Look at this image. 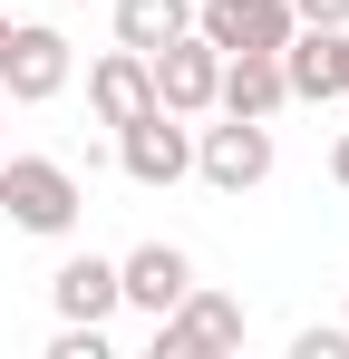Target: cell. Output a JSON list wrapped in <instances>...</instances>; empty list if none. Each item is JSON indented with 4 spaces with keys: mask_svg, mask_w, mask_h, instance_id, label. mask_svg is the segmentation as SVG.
<instances>
[{
    "mask_svg": "<svg viewBox=\"0 0 349 359\" xmlns=\"http://www.w3.org/2000/svg\"><path fill=\"white\" fill-rule=\"evenodd\" d=\"M0 214H10V233H78V214H88V194H78V175L58 165V156H0Z\"/></svg>",
    "mask_w": 349,
    "mask_h": 359,
    "instance_id": "6da1fadb",
    "label": "cell"
},
{
    "mask_svg": "<svg viewBox=\"0 0 349 359\" xmlns=\"http://www.w3.org/2000/svg\"><path fill=\"white\" fill-rule=\"evenodd\" d=\"M242 330H252V320H242V301L194 282L174 311H156V359H214V350H242Z\"/></svg>",
    "mask_w": 349,
    "mask_h": 359,
    "instance_id": "7a4b0ae2",
    "label": "cell"
},
{
    "mask_svg": "<svg viewBox=\"0 0 349 359\" xmlns=\"http://www.w3.org/2000/svg\"><path fill=\"white\" fill-rule=\"evenodd\" d=\"M116 165H126V184L165 194V184L194 175V126L174 117V107H146L136 126H116Z\"/></svg>",
    "mask_w": 349,
    "mask_h": 359,
    "instance_id": "3957f363",
    "label": "cell"
},
{
    "mask_svg": "<svg viewBox=\"0 0 349 359\" xmlns=\"http://www.w3.org/2000/svg\"><path fill=\"white\" fill-rule=\"evenodd\" d=\"M68 88V39L49 20H10V49H0V97L10 107H49Z\"/></svg>",
    "mask_w": 349,
    "mask_h": 359,
    "instance_id": "277c9868",
    "label": "cell"
},
{
    "mask_svg": "<svg viewBox=\"0 0 349 359\" xmlns=\"http://www.w3.org/2000/svg\"><path fill=\"white\" fill-rule=\"evenodd\" d=\"M146 78H156V107H174V117H214L224 49H214L204 29H184V39H165V49H146Z\"/></svg>",
    "mask_w": 349,
    "mask_h": 359,
    "instance_id": "5b68a950",
    "label": "cell"
},
{
    "mask_svg": "<svg viewBox=\"0 0 349 359\" xmlns=\"http://www.w3.org/2000/svg\"><path fill=\"white\" fill-rule=\"evenodd\" d=\"M194 175L214 184V194H252V184L272 175V126L262 117H224L194 136Z\"/></svg>",
    "mask_w": 349,
    "mask_h": 359,
    "instance_id": "8992f818",
    "label": "cell"
},
{
    "mask_svg": "<svg viewBox=\"0 0 349 359\" xmlns=\"http://www.w3.org/2000/svg\"><path fill=\"white\" fill-rule=\"evenodd\" d=\"M194 292V252L184 243H136V252H116V301L126 311H174V301Z\"/></svg>",
    "mask_w": 349,
    "mask_h": 359,
    "instance_id": "52a82bcc",
    "label": "cell"
},
{
    "mask_svg": "<svg viewBox=\"0 0 349 359\" xmlns=\"http://www.w3.org/2000/svg\"><path fill=\"white\" fill-rule=\"evenodd\" d=\"M194 29L233 59V49H282L301 20H291V0H194Z\"/></svg>",
    "mask_w": 349,
    "mask_h": 359,
    "instance_id": "ba28073f",
    "label": "cell"
},
{
    "mask_svg": "<svg viewBox=\"0 0 349 359\" xmlns=\"http://www.w3.org/2000/svg\"><path fill=\"white\" fill-rule=\"evenodd\" d=\"M214 107H224V117H282L291 107V88H282V49H233L224 59V78H214Z\"/></svg>",
    "mask_w": 349,
    "mask_h": 359,
    "instance_id": "9c48e42d",
    "label": "cell"
},
{
    "mask_svg": "<svg viewBox=\"0 0 349 359\" xmlns=\"http://www.w3.org/2000/svg\"><path fill=\"white\" fill-rule=\"evenodd\" d=\"M88 107H97V126H136V117H146V107H156L146 49H107V59L88 68Z\"/></svg>",
    "mask_w": 349,
    "mask_h": 359,
    "instance_id": "30bf717a",
    "label": "cell"
},
{
    "mask_svg": "<svg viewBox=\"0 0 349 359\" xmlns=\"http://www.w3.org/2000/svg\"><path fill=\"white\" fill-rule=\"evenodd\" d=\"M49 301H58V320H107V311H126L107 252H68V262L49 272Z\"/></svg>",
    "mask_w": 349,
    "mask_h": 359,
    "instance_id": "8fae6325",
    "label": "cell"
},
{
    "mask_svg": "<svg viewBox=\"0 0 349 359\" xmlns=\"http://www.w3.org/2000/svg\"><path fill=\"white\" fill-rule=\"evenodd\" d=\"M282 88L310 97V107H330L340 97V29H291L282 39Z\"/></svg>",
    "mask_w": 349,
    "mask_h": 359,
    "instance_id": "7c38bea8",
    "label": "cell"
},
{
    "mask_svg": "<svg viewBox=\"0 0 349 359\" xmlns=\"http://www.w3.org/2000/svg\"><path fill=\"white\" fill-rule=\"evenodd\" d=\"M194 29V0H116V49H165Z\"/></svg>",
    "mask_w": 349,
    "mask_h": 359,
    "instance_id": "4fadbf2b",
    "label": "cell"
},
{
    "mask_svg": "<svg viewBox=\"0 0 349 359\" xmlns=\"http://www.w3.org/2000/svg\"><path fill=\"white\" fill-rule=\"evenodd\" d=\"M49 359H107V320H58Z\"/></svg>",
    "mask_w": 349,
    "mask_h": 359,
    "instance_id": "5bb4252c",
    "label": "cell"
},
{
    "mask_svg": "<svg viewBox=\"0 0 349 359\" xmlns=\"http://www.w3.org/2000/svg\"><path fill=\"white\" fill-rule=\"evenodd\" d=\"M291 359H349V320H310V330H291Z\"/></svg>",
    "mask_w": 349,
    "mask_h": 359,
    "instance_id": "9a60e30c",
    "label": "cell"
},
{
    "mask_svg": "<svg viewBox=\"0 0 349 359\" xmlns=\"http://www.w3.org/2000/svg\"><path fill=\"white\" fill-rule=\"evenodd\" d=\"M301 29H349V0H291Z\"/></svg>",
    "mask_w": 349,
    "mask_h": 359,
    "instance_id": "2e32d148",
    "label": "cell"
},
{
    "mask_svg": "<svg viewBox=\"0 0 349 359\" xmlns=\"http://www.w3.org/2000/svg\"><path fill=\"white\" fill-rule=\"evenodd\" d=\"M330 175H340V184H349V136H340V146H330Z\"/></svg>",
    "mask_w": 349,
    "mask_h": 359,
    "instance_id": "e0dca14e",
    "label": "cell"
},
{
    "mask_svg": "<svg viewBox=\"0 0 349 359\" xmlns=\"http://www.w3.org/2000/svg\"><path fill=\"white\" fill-rule=\"evenodd\" d=\"M340 97H349V29H340Z\"/></svg>",
    "mask_w": 349,
    "mask_h": 359,
    "instance_id": "ac0fdd59",
    "label": "cell"
},
{
    "mask_svg": "<svg viewBox=\"0 0 349 359\" xmlns=\"http://www.w3.org/2000/svg\"><path fill=\"white\" fill-rule=\"evenodd\" d=\"M0 49H10V10H0Z\"/></svg>",
    "mask_w": 349,
    "mask_h": 359,
    "instance_id": "d6986e66",
    "label": "cell"
},
{
    "mask_svg": "<svg viewBox=\"0 0 349 359\" xmlns=\"http://www.w3.org/2000/svg\"><path fill=\"white\" fill-rule=\"evenodd\" d=\"M49 10H78V0H49Z\"/></svg>",
    "mask_w": 349,
    "mask_h": 359,
    "instance_id": "ffe728a7",
    "label": "cell"
},
{
    "mask_svg": "<svg viewBox=\"0 0 349 359\" xmlns=\"http://www.w3.org/2000/svg\"><path fill=\"white\" fill-rule=\"evenodd\" d=\"M0 117H10V97H0Z\"/></svg>",
    "mask_w": 349,
    "mask_h": 359,
    "instance_id": "44dd1931",
    "label": "cell"
}]
</instances>
